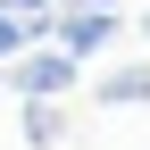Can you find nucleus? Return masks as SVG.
<instances>
[{
	"label": "nucleus",
	"instance_id": "obj_1",
	"mask_svg": "<svg viewBox=\"0 0 150 150\" xmlns=\"http://www.w3.org/2000/svg\"><path fill=\"white\" fill-rule=\"evenodd\" d=\"M8 92H25V100H59L75 92V59L59 42H25V67H8Z\"/></svg>",
	"mask_w": 150,
	"mask_h": 150
},
{
	"label": "nucleus",
	"instance_id": "obj_2",
	"mask_svg": "<svg viewBox=\"0 0 150 150\" xmlns=\"http://www.w3.org/2000/svg\"><path fill=\"white\" fill-rule=\"evenodd\" d=\"M50 42H59L67 59H92V50H108V42H117V8H59Z\"/></svg>",
	"mask_w": 150,
	"mask_h": 150
},
{
	"label": "nucleus",
	"instance_id": "obj_3",
	"mask_svg": "<svg viewBox=\"0 0 150 150\" xmlns=\"http://www.w3.org/2000/svg\"><path fill=\"white\" fill-rule=\"evenodd\" d=\"M50 25H59V0H0V59L25 42H50Z\"/></svg>",
	"mask_w": 150,
	"mask_h": 150
},
{
	"label": "nucleus",
	"instance_id": "obj_4",
	"mask_svg": "<svg viewBox=\"0 0 150 150\" xmlns=\"http://www.w3.org/2000/svg\"><path fill=\"white\" fill-rule=\"evenodd\" d=\"M59 142H67L59 108H50V100H25V150H59Z\"/></svg>",
	"mask_w": 150,
	"mask_h": 150
},
{
	"label": "nucleus",
	"instance_id": "obj_5",
	"mask_svg": "<svg viewBox=\"0 0 150 150\" xmlns=\"http://www.w3.org/2000/svg\"><path fill=\"white\" fill-rule=\"evenodd\" d=\"M100 100H108V108H134V100H150V67H125V75H108V83H100Z\"/></svg>",
	"mask_w": 150,
	"mask_h": 150
},
{
	"label": "nucleus",
	"instance_id": "obj_6",
	"mask_svg": "<svg viewBox=\"0 0 150 150\" xmlns=\"http://www.w3.org/2000/svg\"><path fill=\"white\" fill-rule=\"evenodd\" d=\"M59 8H117V0H59Z\"/></svg>",
	"mask_w": 150,
	"mask_h": 150
},
{
	"label": "nucleus",
	"instance_id": "obj_7",
	"mask_svg": "<svg viewBox=\"0 0 150 150\" xmlns=\"http://www.w3.org/2000/svg\"><path fill=\"white\" fill-rule=\"evenodd\" d=\"M142 33H150V17H142Z\"/></svg>",
	"mask_w": 150,
	"mask_h": 150
}]
</instances>
